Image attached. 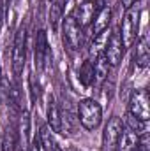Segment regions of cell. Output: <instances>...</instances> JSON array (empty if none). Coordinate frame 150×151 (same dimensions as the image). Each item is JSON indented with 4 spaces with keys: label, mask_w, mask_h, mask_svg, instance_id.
Here are the masks:
<instances>
[{
    "label": "cell",
    "mask_w": 150,
    "mask_h": 151,
    "mask_svg": "<svg viewBox=\"0 0 150 151\" xmlns=\"http://www.w3.org/2000/svg\"><path fill=\"white\" fill-rule=\"evenodd\" d=\"M64 5H66V0H55L53 5H51L50 21H51V27H53V28H57L58 21H60L62 16H64Z\"/></svg>",
    "instance_id": "18"
},
{
    "label": "cell",
    "mask_w": 150,
    "mask_h": 151,
    "mask_svg": "<svg viewBox=\"0 0 150 151\" xmlns=\"http://www.w3.org/2000/svg\"><path fill=\"white\" fill-rule=\"evenodd\" d=\"M150 62V47H149V35H141L136 40V63L140 69H145Z\"/></svg>",
    "instance_id": "14"
},
{
    "label": "cell",
    "mask_w": 150,
    "mask_h": 151,
    "mask_svg": "<svg viewBox=\"0 0 150 151\" xmlns=\"http://www.w3.org/2000/svg\"><path fill=\"white\" fill-rule=\"evenodd\" d=\"M124 46H122V40L118 37V34H111L110 39L106 40V46H104V51L103 55L106 56L108 63L111 67H117L120 62H122V56H124Z\"/></svg>",
    "instance_id": "7"
},
{
    "label": "cell",
    "mask_w": 150,
    "mask_h": 151,
    "mask_svg": "<svg viewBox=\"0 0 150 151\" xmlns=\"http://www.w3.org/2000/svg\"><path fill=\"white\" fill-rule=\"evenodd\" d=\"M78 119L87 130H95L103 121V107L94 99H85L78 104Z\"/></svg>",
    "instance_id": "1"
},
{
    "label": "cell",
    "mask_w": 150,
    "mask_h": 151,
    "mask_svg": "<svg viewBox=\"0 0 150 151\" xmlns=\"http://www.w3.org/2000/svg\"><path fill=\"white\" fill-rule=\"evenodd\" d=\"M0 83H2V65H0Z\"/></svg>",
    "instance_id": "25"
},
{
    "label": "cell",
    "mask_w": 150,
    "mask_h": 151,
    "mask_svg": "<svg viewBox=\"0 0 150 151\" xmlns=\"http://www.w3.org/2000/svg\"><path fill=\"white\" fill-rule=\"evenodd\" d=\"M34 56H36V67L37 70H42L46 65V60L50 56V46H48V35L44 30H39L36 35V46H34Z\"/></svg>",
    "instance_id": "8"
},
{
    "label": "cell",
    "mask_w": 150,
    "mask_h": 151,
    "mask_svg": "<svg viewBox=\"0 0 150 151\" xmlns=\"http://www.w3.org/2000/svg\"><path fill=\"white\" fill-rule=\"evenodd\" d=\"M94 16H95V4H94L92 0H85V2H81V4L74 9V12H73L74 21L81 27V28L92 25Z\"/></svg>",
    "instance_id": "9"
},
{
    "label": "cell",
    "mask_w": 150,
    "mask_h": 151,
    "mask_svg": "<svg viewBox=\"0 0 150 151\" xmlns=\"http://www.w3.org/2000/svg\"><path fill=\"white\" fill-rule=\"evenodd\" d=\"M28 151H41V144H39V137H34L30 146H28Z\"/></svg>",
    "instance_id": "20"
},
{
    "label": "cell",
    "mask_w": 150,
    "mask_h": 151,
    "mask_svg": "<svg viewBox=\"0 0 150 151\" xmlns=\"http://www.w3.org/2000/svg\"><path fill=\"white\" fill-rule=\"evenodd\" d=\"M9 2H11V0H0V9L4 11V14H5V9H7V5H9Z\"/></svg>",
    "instance_id": "23"
},
{
    "label": "cell",
    "mask_w": 150,
    "mask_h": 151,
    "mask_svg": "<svg viewBox=\"0 0 150 151\" xmlns=\"http://www.w3.org/2000/svg\"><path fill=\"white\" fill-rule=\"evenodd\" d=\"M145 123H147V121H141V119L131 116L129 113H127V116H125V125H127V128L133 130V132H136L138 135L145 134V130H147V125H145Z\"/></svg>",
    "instance_id": "19"
},
{
    "label": "cell",
    "mask_w": 150,
    "mask_h": 151,
    "mask_svg": "<svg viewBox=\"0 0 150 151\" xmlns=\"http://www.w3.org/2000/svg\"><path fill=\"white\" fill-rule=\"evenodd\" d=\"M18 146V134L14 128L7 127L5 128V134H4V139H2V144H0V150L2 151H16Z\"/></svg>",
    "instance_id": "17"
},
{
    "label": "cell",
    "mask_w": 150,
    "mask_h": 151,
    "mask_svg": "<svg viewBox=\"0 0 150 151\" xmlns=\"http://www.w3.org/2000/svg\"><path fill=\"white\" fill-rule=\"evenodd\" d=\"M53 151H62V150H60V148H58V146H57V148H55V150H53Z\"/></svg>",
    "instance_id": "26"
},
{
    "label": "cell",
    "mask_w": 150,
    "mask_h": 151,
    "mask_svg": "<svg viewBox=\"0 0 150 151\" xmlns=\"http://www.w3.org/2000/svg\"><path fill=\"white\" fill-rule=\"evenodd\" d=\"M138 141H140V135L136 132H133V130L124 127L120 141H118V146H117V151H138Z\"/></svg>",
    "instance_id": "13"
},
{
    "label": "cell",
    "mask_w": 150,
    "mask_h": 151,
    "mask_svg": "<svg viewBox=\"0 0 150 151\" xmlns=\"http://www.w3.org/2000/svg\"><path fill=\"white\" fill-rule=\"evenodd\" d=\"M122 2V7L125 9V11H129V9H133V5L138 2V0H120Z\"/></svg>",
    "instance_id": "22"
},
{
    "label": "cell",
    "mask_w": 150,
    "mask_h": 151,
    "mask_svg": "<svg viewBox=\"0 0 150 151\" xmlns=\"http://www.w3.org/2000/svg\"><path fill=\"white\" fill-rule=\"evenodd\" d=\"M122 130H124L122 119L118 116H111L103 132V151H117Z\"/></svg>",
    "instance_id": "5"
},
{
    "label": "cell",
    "mask_w": 150,
    "mask_h": 151,
    "mask_svg": "<svg viewBox=\"0 0 150 151\" xmlns=\"http://www.w3.org/2000/svg\"><path fill=\"white\" fill-rule=\"evenodd\" d=\"M2 23H4V11L0 9V28H2Z\"/></svg>",
    "instance_id": "24"
},
{
    "label": "cell",
    "mask_w": 150,
    "mask_h": 151,
    "mask_svg": "<svg viewBox=\"0 0 150 151\" xmlns=\"http://www.w3.org/2000/svg\"><path fill=\"white\" fill-rule=\"evenodd\" d=\"M11 56H12V72H14V76H20L23 72L25 60H27V28L25 27H20L14 35Z\"/></svg>",
    "instance_id": "3"
},
{
    "label": "cell",
    "mask_w": 150,
    "mask_h": 151,
    "mask_svg": "<svg viewBox=\"0 0 150 151\" xmlns=\"http://www.w3.org/2000/svg\"><path fill=\"white\" fill-rule=\"evenodd\" d=\"M30 84H32V100H36L37 95H39V90L36 88V77H34V76L30 77Z\"/></svg>",
    "instance_id": "21"
},
{
    "label": "cell",
    "mask_w": 150,
    "mask_h": 151,
    "mask_svg": "<svg viewBox=\"0 0 150 151\" xmlns=\"http://www.w3.org/2000/svg\"><path fill=\"white\" fill-rule=\"evenodd\" d=\"M138 27H140V12L136 9H129L122 19V25H120V34L118 37L122 40V46L124 49L131 47L136 40L138 35Z\"/></svg>",
    "instance_id": "2"
},
{
    "label": "cell",
    "mask_w": 150,
    "mask_h": 151,
    "mask_svg": "<svg viewBox=\"0 0 150 151\" xmlns=\"http://www.w3.org/2000/svg\"><path fill=\"white\" fill-rule=\"evenodd\" d=\"M110 69H111V65L108 63V60H106V56L101 53L95 60H94V84H103L104 81H106V77L110 76Z\"/></svg>",
    "instance_id": "12"
},
{
    "label": "cell",
    "mask_w": 150,
    "mask_h": 151,
    "mask_svg": "<svg viewBox=\"0 0 150 151\" xmlns=\"http://www.w3.org/2000/svg\"><path fill=\"white\" fill-rule=\"evenodd\" d=\"M79 81L83 86H92L94 84V62L85 60L79 67Z\"/></svg>",
    "instance_id": "16"
},
{
    "label": "cell",
    "mask_w": 150,
    "mask_h": 151,
    "mask_svg": "<svg viewBox=\"0 0 150 151\" xmlns=\"http://www.w3.org/2000/svg\"><path fill=\"white\" fill-rule=\"evenodd\" d=\"M110 23H111V9H110V5L106 4L104 7H101V9L95 11V16H94V19H92V32H94V37L99 35V34H103V32H106L108 27H110Z\"/></svg>",
    "instance_id": "10"
},
{
    "label": "cell",
    "mask_w": 150,
    "mask_h": 151,
    "mask_svg": "<svg viewBox=\"0 0 150 151\" xmlns=\"http://www.w3.org/2000/svg\"><path fill=\"white\" fill-rule=\"evenodd\" d=\"M74 151H78V150H74Z\"/></svg>",
    "instance_id": "27"
},
{
    "label": "cell",
    "mask_w": 150,
    "mask_h": 151,
    "mask_svg": "<svg viewBox=\"0 0 150 151\" xmlns=\"http://www.w3.org/2000/svg\"><path fill=\"white\" fill-rule=\"evenodd\" d=\"M62 34H64V44L73 49L78 51L83 44V28L74 21L73 16H67L64 19V28H62Z\"/></svg>",
    "instance_id": "6"
},
{
    "label": "cell",
    "mask_w": 150,
    "mask_h": 151,
    "mask_svg": "<svg viewBox=\"0 0 150 151\" xmlns=\"http://www.w3.org/2000/svg\"><path fill=\"white\" fill-rule=\"evenodd\" d=\"M46 116H48V127L51 128V132L60 134L64 130V123H62V114L57 106V102L53 99L48 100V109H46Z\"/></svg>",
    "instance_id": "11"
},
{
    "label": "cell",
    "mask_w": 150,
    "mask_h": 151,
    "mask_svg": "<svg viewBox=\"0 0 150 151\" xmlns=\"http://www.w3.org/2000/svg\"><path fill=\"white\" fill-rule=\"evenodd\" d=\"M39 144L44 151H53L57 148V142L53 139V134H51V128L48 125L41 127V132H39Z\"/></svg>",
    "instance_id": "15"
},
{
    "label": "cell",
    "mask_w": 150,
    "mask_h": 151,
    "mask_svg": "<svg viewBox=\"0 0 150 151\" xmlns=\"http://www.w3.org/2000/svg\"><path fill=\"white\" fill-rule=\"evenodd\" d=\"M129 114L147 121L150 118V99L147 90H134L129 99Z\"/></svg>",
    "instance_id": "4"
}]
</instances>
